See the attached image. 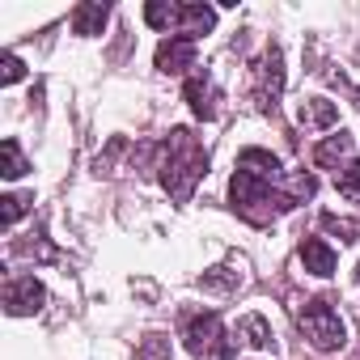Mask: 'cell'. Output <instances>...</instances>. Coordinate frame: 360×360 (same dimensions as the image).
Returning <instances> with one entry per match:
<instances>
[{"mask_svg": "<svg viewBox=\"0 0 360 360\" xmlns=\"http://www.w3.org/2000/svg\"><path fill=\"white\" fill-rule=\"evenodd\" d=\"M204 169H208V157H204L200 140H195L187 127H174V131H169V144H165V165H161L165 191H169L178 204H187Z\"/></svg>", "mask_w": 360, "mask_h": 360, "instance_id": "1", "label": "cell"}, {"mask_svg": "<svg viewBox=\"0 0 360 360\" xmlns=\"http://www.w3.org/2000/svg\"><path fill=\"white\" fill-rule=\"evenodd\" d=\"M301 330H305V339L318 347V352H339L343 347V322H339V314L330 309V301L326 297H318V301H309L305 309H301Z\"/></svg>", "mask_w": 360, "mask_h": 360, "instance_id": "2", "label": "cell"}, {"mask_svg": "<svg viewBox=\"0 0 360 360\" xmlns=\"http://www.w3.org/2000/svg\"><path fill=\"white\" fill-rule=\"evenodd\" d=\"M183 339H187V352H195V356H233L238 352L233 343H225V326H221L217 314L191 318L187 330H183Z\"/></svg>", "mask_w": 360, "mask_h": 360, "instance_id": "3", "label": "cell"}, {"mask_svg": "<svg viewBox=\"0 0 360 360\" xmlns=\"http://www.w3.org/2000/svg\"><path fill=\"white\" fill-rule=\"evenodd\" d=\"M280 89H284V60H280V51L271 47V51L263 56V64H259V94H255V102L276 110Z\"/></svg>", "mask_w": 360, "mask_h": 360, "instance_id": "4", "label": "cell"}, {"mask_svg": "<svg viewBox=\"0 0 360 360\" xmlns=\"http://www.w3.org/2000/svg\"><path fill=\"white\" fill-rule=\"evenodd\" d=\"M191 64H195V39H187V34H169L157 47V68L161 72H183Z\"/></svg>", "mask_w": 360, "mask_h": 360, "instance_id": "5", "label": "cell"}, {"mask_svg": "<svg viewBox=\"0 0 360 360\" xmlns=\"http://www.w3.org/2000/svg\"><path fill=\"white\" fill-rule=\"evenodd\" d=\"M43 284L34 280V276H22V280H13L9 284V292H5V309L13 314V318H22V314H34L39 305H43Z\"/></svg>", "mask_w": 360, "mask_h": 360, "instance_id": "6", "label": "cell"}, {"mask_svg": "<svg viewBox=\"0 0 360 360\" xmlns=\"http://www.w3.org/2000/svg\"><path fill=\"white\" fill-rule=\"evenodd\" d=\"M187 98H191V110H195L200 119H217V102H221V94H217V85H212L204 72H195V77L187 81Z\"/></svg>", "mask_w": 360, "mask_h": 360, "instance_id": "7", "label": "cell"}, {"mask_svg": "<svg viewBox=\"0 0 360 360\" xmlns=\"http://www.w3.org/2000/svg\"><path fill=\"white\" fill-rule=\"evenodd\" d=\"M301 263H305L309 276H330L335 271V250L322 238H305L301 242Z\"/></svg>", "mask_w": 360, "mask_h": 360, "instance_id": "8", "label": "cell"}, {"mask_svg": "<svg viewBox=\"0 0 360 360\" xmlns=\"http://www.w3.org/2000/svg\"><path fill=\"white\" fill-rule=\"evenodd\" d=\"M301 123L305 127H335L339 123V106L326 102V98H309V102H301Z\"/></svg>", "mask_w": 360, "mask_h": 360, "instance_id": "9", "label": "cell"}, {"mask_svg": "<svg viewBox=\"0 0 360 360\" xmlns=\"http://www.w3.org/2000/svg\"><path fill=\"white\" fill-rule=\"evenodd\" d=\"M238 339H246L250 347H276V335H271L267 318H259V314H246L238 322Z\"/></svg>", "mask_w": 360, "mask_h": 360, "instance_id": "10", "label": "cell"}, {"mask_svg": "<svg viewBox=\"0 0 360 360\" xmlns=\"http://www.w3.org/2000/svg\"><path fill=\"white\" fill-rule=\"evenodd\" d=\"M106 5H77L72 9V30L77 34H102V26H106Z\"/></svg>", "mask_w": 360, "mask_h": 360, "instance_id": "11", "label": "cell"}, {"mask_svg": "<svg viewBox=\"0 0 360 360\" xmlns=\"http://www.w3.org/2000/svg\"><path fill=\"white\" fill-rule=\"evenodd\" d=\"M347 148H352V140L339 131V136H330L326 144H318V148H314V161H318L322 169H330V165H339V161L347 157Z\"/></svg>", "mask_w": 360, "mask_h": 360, "instance_id": "12", "label": "cell"}, {"mask_svg": "<svg viewBox=\"0 0 360 360\" xmlns=\"http://www.w3.org/2000/svg\"><path fill=\"white\" fill-rule=\"evenodd\" d=\"M144 22L157 26V30H165V26L178 22V5H144Z\"/></svg>", "mask_w": 360, "mask_h": 360, "instance_id": "13", "label": "cell"}, {"mask_svg": "<svg viewBox=\"0 0 360 360\" xmlns=\"http://www.w3.org/2000/svg\"><path fill=\"white\" fill-rule=\"evenodd\" d=\"M22 174H26L22 148H18V140H5V178H22Z\"/></svg>", "mask_w": 360, "mask_h": 360, "instance_id": "14", "label": "cell"}, {"mask_svg": "<svg viewBox=\"0 0 360 360\" xmlns=\"http://www.w3.org/2000/svg\"><path fill=\"white\" fill-rule=\"evenodd\" d=\"M322 229H330V233H339L343 242H356V238H360V225H352V221H339L335 212H326V217H322Z\"/></svg>", "mask_w": 360, "mask_h": 360, "instance_id": "15", "label": "cell"}, {"mask_svg": "<svg viewBox=\"0 0 360 360\" xmlns=\"http://www.w3.org/2000/svg\"><path fill=\"white\" fill-rule=\"evenodd\" d=\"M339 191H343L347 200H360V161H352V165L339 174Z\"/></svg>", "mask_w": 360, "mask_h": 360, "instance_id": "16", "label": "cell"}, {"mask_svg": "<svg viewBox=\"0 0 360 360\" xmlns=\"http://www.w3.org/2000/svg\"><path fill=\"white\" fill-rule=\"evenodd\" d=\"M140 360H169V339H161V335L144 339V347H140Z\"/></svg>", "mask_w": 360, "mask_h": 360, "instance_id": "17", "label": "cell"}, {"mask_svg": "<svg viewBox=\"0 0 360 360\" xmlns=\"http://www.w3.org/2000/svg\"><path fill=\"white\" fill-rule=\"evenodd\" d=\"M26 77V64L13 56V51H5V72H0V81H5V85H18Z\"/></svg>", "mask_w": 360, "mask_h": 360, "instance_id": "18", "label": "cell"}, {"mask_svg": "<svg viewBox=\"0 0 360 360\" xmlns=\"http://www.w3.org/2000/svg\"><path fill=\"white\" fill-rule=\"evenodd\" d=\"M26 204H30V200H22V195H5V217H0V221H5V229L18 225V217L26 212Z\"/></svg>", "mask_w": 360, "mask_h": 360, "instance_id": "19", "label": "cell"}, {"mask_svg": "<svg viewBox=\"0 0 360 360\" xmlns=\"http://www.w3.org/2000/svg\"><path fill=\"white\" fill-rule=\"evenodd\" d=\"M356 106H360V89H356Z\"/></svg>", "mask_w": 360, "mask_h": 360, "instance_id": "20", "label": "cell"}, {"mask_svg": "<svg viewBox=\"0 0 360 360\" xmlns=\"http://www.w3.org/2000/svg\"><path fill=\"white\" fill-rule=\"evenodd\" d=\"M356 280H360V271H356Z\"/></svg>", "mask_w": 360, "mask_h": 360, "instance_id": "21", "label": "cell"}]
</instances>
